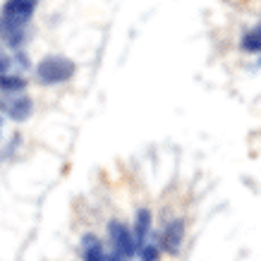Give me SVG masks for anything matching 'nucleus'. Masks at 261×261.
<instances>
[{
	"mask_svg": "<svg viewBox=\"0 0 261 261\" xmlns=\"http://www.w3.org/2000/svg\"><path fill=\"white\" fill-rule=\"evenodd\" d=\"M108 232H111V242H113V254H118L120 259H132L137 254V245H135V235L132 230L127 228L125 223L120 221H111L108 225Z\"/></svg>",
	"mask_w": 261,
	"mask_h": 261,
	"instance_id": "nucleus-2",
	"label": "nucleus"
},
{
	"mask_svg": "<svg viewBox=\"0 0 261 261\" xmlns=\"http://www.w3.org/2000/svg\"><path fill=\"white\" fill-rule=\"evenodd\" d=\"M36 74L43 84H60L74 77V63L65 56H46L36 67Z\"/></svg>",
	"mask_w": 261,
	"mask_h": 261,
	"instance_id": "nucleus-1",
	"label": "nucleus"
},
{
	"mask_svg": "<svg viewBox=\"0 0 261 261\" xmlns=\"http://www.w3.org/2000/svg\"><path fill=\"white\" fill-rule=\"evenodd\" d=\"M0 127H3V120H0Z\"/></svg>",
	"mask_w": 261,
	"mask_h": 261,
	"instance_id": "nucleus-11",
	"label": "nucleus"
},
{
	"mask_svg": "<svg viewBox=\"0 0 261 261\" xmlns=\"http://www.w3.org/2000/svg\"><path fill=\"white\" fill-rule=\"evenodd\" d=\"M132 235H135V245L137 249L151 240V211L149 208H142V211H137V218H135V230H132Z\"/></svg>",
	"mask_w": 261,
	"mask_h": 261,
	"instance_id": "nucleus-5",
	"label": "nucleus"
},
{
	"mask_svg": "<svg viewBox=\"0 0 261 261\" xmlns=\"http://www.w3.org/2000/svg\"><path fill=\"white\" fill-rule=\"evenodd\" d=\"M5 113L15 120H27L32 115V98L29 96H17V98L5 103Z\"/></svg>",
	"mask_w": 261,
	"mask_h": 261,
	"instance_id": "nucleus-6",
	"label": "nucleus"
},
{
	"mask_svg": "<svg viewBox=\"0 0 261 261\" xmlns=\"http://www.w3.org/2000/svg\"><path fill=\"white\" fill-rule=\"evenodd\" d=\"M259 65H261V60H259Z\"/></svg>",
	"mask_w": 261,
	"mask_h": 261,
	"instance_id": "nucleus-12",
	"label": "nucleus"
},
{
	"mask_svg": "<svg viewBox=\"0 0 261 261\" xmlns=\"http://www.w3.org/2000/svg\"><path fill=\"white\" fill-rule=\"evenodd\" d=\"M82 256H84V261H108L103 242L96 235H91V232L82 238Z\"/></svg>",
	"mask_w": 261,
	"mask_h": 261,
	"instance_id": "nucleus-4",
	"label": "nucleus"
},
{
	"mask_svg": "<svg viewBox=\"0 0 261 261\" xmlns=\"http://www.w3.org/2000/svg\"><path fill=\"white\" fill-rule=\"evenodd\" d=\"M108 261H125V259H120L118 254H108Z\"/></svg>",
	"mask_w": 261,
	"mask_h": 261,
	"instance_id": "nucleus-10",
	"label": "nucleus"
},
{
	"mask_svg": "<svg viewBox=\"0 0 261 261\" xmlns=\"http://www.w3.org/2000/svg\"><path fill=\"white\" fill-rule=\"evenodd\" d=\"M182 242H185V223L180 218H175V221H168V225L163 228L159 238V247L163 249L166 254H177L180 252Z\"/></svg>",
	"mask_w": 261,
	"mask_h": 261,
	"instance_id": "nucleus-3",
	"label": "nucleus"
},
{
	"mask_svg": "<svg viewBox=\"0 0 261 261\" xmlns=\"http://www.w3.org/2000/svg\"><path fill=\"white\" fill-rule=\"evenodd\" d=\"M242 48H245V50H261V24L256 29H252L249 34H245Z\"/></svg>",
	"mask_w": 261,
	"mask_h": 261,
	"instance_id": "nucleus-9",
	"label": "nucleus"
},
{
	"mask_svg": "<svg viewBox=\"0 0 261 261\" xmlns=\"http://www.w3.org/2000/svg\"><path fill=\"white\" fill-rule=\"evenodd\" d=\"M137 256L142 261H159V256H161L159 242H156V240H146V242L137 249Z\"/></svg>",
	"mask_w": 261,
	"mask_h": 261,
	"instance_id": "nucleus-7",
	"label": "nucleus"
},
{
	"mask_svg": "<svg viewBox=\"0 0 261 261\" xmlns=\"http://www.w3.org/2000/svg\"><path fill=\"white\" fill-rule=\"evenodd\" d=\"M24 84L27 82L17 74H0V89L3 91H19V89H24Z\"/></svg>",
	"mask_w": 261,
	"mask_h": 261,
	"instance_id": "nucleus-8",
	"label": "nucleus"
}]
</instances>
